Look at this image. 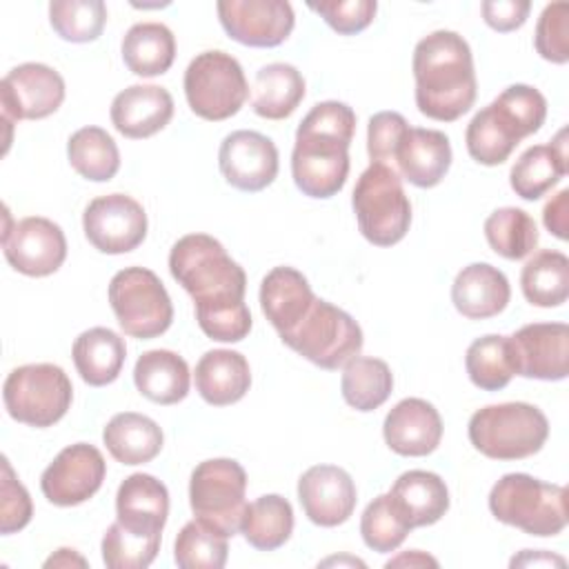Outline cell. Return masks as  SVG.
<instances>
[{"instance_id":"obj_38","label":"cell","mask_w":569,"mask_h":569,"mask_svg":"<svg viewBox=\"0 0 569 569\" xmlns=\"http://www.w3.org/2000/svg\"><path fill=\"white\" fill-rule=\"evenodd\" d=\"M69 164L78 176L91 182H107L120 169V151L116 140L102 127H82L67 142Z\"/></svg>"},{"instance_id":"obj_46","label":"cell","mask_w":569,"mask_h":569,"mask_svg":"<svg viewBox=\"0 0 569 569\" xmlns=\"http://www.w3.org/2000/svg\"><path fill=\"white\" fill-rule=\"evenodd\" d=\"M307 7L316 11L340 36L360 33L373 22L378 11L376 0H322L307 2Z\"/></svg>"},{"instance_id":"obj_42","label":"cell","mask_w":569,"mask_h":569,"mask_svg":"<svg viewBox=\"0 0 569 569\" xmlns=\"http://www.w3.org/2000/svg\"><path fill=\"white\" fill-rule=\"evenodd\" d=\"M411 529L413 527L409 525L405 513L398 509V505L393 502L389 491L376 496L365 507L362 518H360L362 540L369 549H373L378 553L396 551L405 542V538Z\"/></svg>"},{"instance_id":"obj_8","label":"cell","mask_w":569,"mask_h":569,"mask_svg":"<svg viewBox=\"0 0 569 569\" xmlns=\"http://www.w3.org/2000/svg\"><path fill=\"white\" fill-rule=\"evenodd\" d=\"M280 340L305 360L329 371L360 356L365 342L360 325L322 298H316L298 325L282 333Z\"/></svg>"},{"instance_id":"obj_15","label":"cell","mask_w":569,"mask_h":569,"mask_svg":"<svg viewBox=\"0 0 569 569\" xmlns=\"http://www.w3.org/2000/svg\"><path fill=\"white\" fill-rule=\"evenodd\" d=\"M107 476V462L98 447L76 442L64 447L40 476L44 498L56 507H76L98 493Z\"/></svg>"},{"instance_id":"obj_47","label":"cell","mask_w":569,"mask_h":569,"mask_svg":"<svg viewBox=\"0 0 569 569\" xmlns=\"http://www.w3.org/2000/svg\"><path fill=\"white\" fill-rule=\"evenodd\" d=\"M409 131V122L398 111H380L369 118L367 127V153L371 162L389 164L396 158L400 142Z\"/></svg>"},{"instance_id":"obj_13","label":"cell","mask_w":569,"mask_h":569,"mask_svg":"<svg viewBox=\"0 0 569 569\" xmlns=\"http://www.w3.org/2000/svg\"><path fill=\"white\" fill-rule=\"evenodd\" d=\"M64 100L62 76L42 62H24L13 67L0 82L2 120L7 124V147L11 142V124L18 120H42L60 109Z\"/></svg>"},{"instance_id":"obj_37","label":"cell","mask_w":569,"mask_h":569,"mask_svg":"<svg viewBox=\"0 0 569 569\" xmlns=\"http://www.w3.org/2000/svg\"><path fill=\"white\" fill-rule=\"evenodd\" d=\"M393 389V373L380 358L356 356L351 358L340 378L345 402L356 411H373L387 402Z\"/></svg>"},{"instance_id":"obj_23","label":"cell","mask_w":569,"mask_h":569,"mask_svg":"<svg viewBox=\"0 0 569 569\" xmlns=\"http://www.w3.org/2000/svg\"><path fill=\"white\" fill-rule=\"evenodd\" d=\"M393 162L400 178L413 187L431 189L442 182L451 167V142L438 129L409 127Z\"/></svg>"},{"instance_id":"obj_32","label":"cell","mask_w":569,"mask_h":569,"mask_svg":"<svg viewBox=\"0 0 569 569\" xmlns=\"http://www.w3.org/2000/svg\"><path fill=\"white\" fill-rule=\"evenodd\" d=\"M71 356L87 385L104 387L120 376L127 358V345L109 327H91L76 338Z\"/></svg>"},{"instance_id":"obj_19","label":"cell","mask_w":569,"mask_h":569,"mask_svg":"<svg viewBox=\"0 0 569 569\" xmlns=\"http://www.w3.org/2000/svg\"><path fill=\"white\" fill-rule=\"evenodd\" d=\"M516 376L565 380L569 373V327L565 322H531L509 336Z\"/></svg>"},{"instance_id":"obj_35","label":"cell","mask_w":569,"mask_h":569,"mask_svg":"<svg viewBox=\"0 0 569 569\" xmlns=\"http://www.w3.org/2000/svg\"><path fill=\"white\" fill-rule=\"evenodd\" d=\"M520 289L533 307L565 305L569 298V258L556 249L533 253L520 271Z\"/></svg>"},{"instance_id":"obj_33","label":"cell","mask_w":569,"mask_h":569,"mask_svg":"<svg viewBox=\"0 0 569 569\" xmlns=\"http://www.w3.org/2000/svg\"><path fill=\"white\" fill-rule=\"evenodd\" d=\"M307 91L302 73L287 62H271L258 69L251 87V109L267 120L289 118Z\"/></svg>"},{"instance_id":"obj_24","label":"cell","mask_w":569,"mask_h":569,"mask_svg":"<svg viewBox=\"0 0 569 569\" xmlns=\"http://www.w3.org/2000/svg\"><path fill=\"white\" fill-rule=\"evenodd\" d=\"M116 516L127 529L156 536L162 533L169 516V491L151 473L127 476L116 493Z\"/></svg>"},{"instance_id":"obj_27","label":"cell","mask_w":569,"mask_h":569,"mask_svg":"<svg viewBox=\"0 0 569 569\" xmlns=\"http://www.w3.org/2000/svg\"><path fill=\"white\" fill-rule=\"evenodd\" d=\"M251 387L247 358L233 349H211L196 365V391L211 407H227L244 398Z\"/></svg>"},{"instance_id":"obj_34","label":"cell","mask_w":569,"mask_h":569,"mask_svg":"<svg viewBox=\"0 0 569 569\" xmlns=\"http://www.w3.org/2000/svg\"><path fill=\"white\" fill-rule=\"evenodd\" d=\"M176 58V38L162 22H138L122 38V60L140 78L169 71Z\"/></svg>"},{"instance_id":"obj_44","label":"cell","mask_w":569,"mask_h":569,"mask_svg":"<svg viewBox=\"0 0 569 569\" xmlns=\"http://www.w3.org/2000/svg\"><path fill=\"white\" fill-rule=\"evenodd\" d=\"M160 538L162 533L142 536L116 520L102 536V562L109 569H144L156 560Z\"/></svg>"},{"instance_id":"obj_40","label":"cell","mask_w":569,"mask_h":569,"mask_svg":"<svg viewBox=\"0 0 569 569\" xmlns=\"http://www.w3.org/2000/svg\"><path fill=\"white\" fill-rule=\"evenodd\" d=\"M485 238L498 256L520 260L536 249L540 236L533 218L525 209L500 207L487 216Z\"/></svg>"},{"instance_id":"obj_9","label":"cell","mask_w":569,"mask_h":569,"mask_svg":"<svg viewBox=\"0 0 569 569\" xmlns=\"http://www.w3.org/2000/svg\"><path fill=\"white\" fill-rule=\"evenodd\" d=\"M2 400L13 420L44 429L64 418L73 400V387L58 365H22L7 376Z\"/></svg>"},{"instance_id":"obj_4","label":"cell","mask_w":569,"mask_h":569,"mask_svg":"<svg viewBox=\"0 0 569 569\" xmlns=\"http://www.w3.org/2000/svg\"><path fill=\"white\" fill-rule=\"evenodd\" d=\"M545 118V96L536 87L511 84L471 118L465 131L467 151L478 164H502L527 136L540 131Z\"/></svg>"},{"instance_id":"obj_2","label":"cell","mask_w":569,"mask_h":569,"mask_svg":"<svg viewBox=\"0 0 569 569\" xmlns=\"http://www.w3.org/2000/svg\"><path fill=\"white\" fill-rule=\"evenodd\" d=\"M356 131V113L349 104L325 100L302 118L296 129L291 176L309 198H331L342 191L349 176V144Z\"/></svg>"},{"instance_id":"obj_22","label":"cell","mask_w":569,"mask_h":569,"mask_svg":"<svg viewBox=\"0 0 569 569\" xmlns=\"http://www.w3.org/2000/svg\"><path fill=\"white\" fill-rule=\"evenodd\" d=\"M109 116L124 138H151L173 118V98L158 84H131L113 98Z\"/></svg>"},{"instance_id":"obj_31","label":"cell","mask_w":569,"mask_h":569,"mask_svg":"<svg viewBox=\"0 0 569 569\" xmlns=\"http://www.w3.org/2000/svg\"><path fill=\"white\" fill-rule=\"evenodd\" d=\"M102 442L113 460L122 465L151 462L162 451V429L149 416L136 411L116 413L102 429Z\"/></svg>"},{"instance_id":"obj_10","label":"cell","mask_w":569,"mask_h":569,"mask_svg":"<svg viewBox=\"0 0 569 569\" xmlns=\"http://www.w3.org/2000/svg\"><path fill=\"white\" fill-rule=\"evenodd\" d=\"M109 305L120 329L138 340L162 336L173 320V305L162 280L144 267H124L111 278Z\"/></svg>"},{"instance_id":"obj_6","label":"cell","mask_w":569,"mask_h":569,"mask_svg":"<svg viewBox=\"0 0 569 569\" xmlns=\"http://www.w3.org/2000/svg\"><path fill=\"white\" fill-rule=\"evenodd\" d=\"M469 442L491 460H522L549 438L547 416L529 402L487 405L469 418Z\"/></svg>"},{"instance_id":"obj_50","label":"cell","mask_w":569,"mask_h":569,"mask_svg":"<svg viewBox=\"0 0 569 569\" xmlns=\"http://www.w3.org/2000/svg\"><path fill=\"white\" fill-rule=\"evenodd\" d=\"M542 222L560 240L569 238V189H560L542 209Z\"/></svg>"},{"instance_id":"obj_52","label":"cell","mask_w":569,"mask_h":569,"mask_svg":"<svg viewBox=\"0 0 569 569\" xmlns=\"http://www.w3.org/2000/svg\"><path fill=\"white\" fill-rule=\"evenodd\" d=\"M402 565H407V567H427V565L438 567V560L431 558V556H427V553H422V551H418V549H413V551L400 553L398 558H391V560L387 562L389 569H391V567H402Z\"/></svg>"},{"instance_id":"obj_21","label":"cell","mask_w":569,"mask_h":569,"mask_svg":"<svg viewBox=\"0 0 569 569\" xmlns=\"http://www.w3.org/2000/svg\"><path fill=\"white\" fill-rule=\"evenodd\" d=\"M382 436L387 447L398 456H429L442 440V418L431 402L405 398L387 413Z\"/></svg>"},{"instance_id":"obj_16","label":"cell","mask_w":569,"mask_h":569,"mask_svg":"<svg viewBox=\"0 0 569 569\" xmlns=\"http://www.w3.org/2000/svg\"><path fill=\"white\" fill-rule=\"evenodd\" d=\"M2 251L18 273L44 278L62 267L67 238L53 220L29 216L18 220L9 231H2Z\"/></svg>"},{"instance_id":"obj_49","label":"cell","mask_w":569,"mask_h":569,"mask_svg":"<svg viewBox=\"0 0 569 569\" xmlns=\"http://www.w3.org/2000/svg\"><path fill=\"white\" fill-rule=\"evenodd\" d=\"M485 22L500 33H509L520 29L531 11L529 0H485L480 4Z\"/></svg>"},{"instance_id":"obj_53","label":"cell","mask_w":569,"mask_h":569,"mask_svg":"<svg viewBox=\"0 0 569 569\" xmlns=\"http://www.w3.org/2000/svg\"><path fill=\"white\" fill-rule=\"evenodd\" d=\"M71 565H78V567H87V560L82 556L76 553V549H58L49 560H44V567H71Z\"/></svg>"},{"instance_id":"obj_29","label":"cell","mask_w":569,"mask_h":569,"mask_svg":"<svg viewBox=\"0 0 569 569\" xmlns=\"http://www.w3.org/2000/svg\"><path fill=\"white\" fill-rule=\"evenodd\" d=\"M389 496L413 529L436 525L449 509V489L445 480L425 469L400 473L391 485Z\"/></svg>"},{"instance_id":"obj_28","label":"cell","mask_w":569,"mask_h":569,"mask_svg":"<svg viewBox=\"0 0 569 569\" xmlns=\"http://www.w3.org/2000/svg\"><path fill=\"white\" fill-rule=\"evenodd\" d=\"M313 300L309 280L293 267H273L260 282V307L278 336L293 329Z\"/></svg>"},{"instance_id":"obj_14","label":"cell","mask_w":569,"mask_h":569,"mask_svg":"<svg viewBox=\"0 0 569 569\" xmlns=\"http://www.w3.org/2000/svg\"><path fill=\"white\" fill-rule=\"evenodd\" d=\"M82 229L100 253H129L147 238V213L131 196L107 193L87 204Z\"/></svg>"},{"instance_id":"obj_18","label":"cell","mask_w":569,"mask_h":569,"mask_svg":"<svg viewBox=\"0 0 569 569\" xmlns=\"http://www.w3.org/2000/svg\"><path fill=\"white\" fill-rule=\"evenodd\" d=\"M222 178L240 191H262L278 176V149L271 138L238 129L224 136L218 151Z\"/></svg>"},{"instance_id":"obj_51","label":"cell","mask_w":569,"mask_h":569,"mask_svg":"<svg viewBox=\"0 0 569 569\" xmlns=\"http://www.w3.org/2000/svg\"><path fill=\"white\" fill-rule=\"evenodd\" d=\"M536 567V565H558V567H565V560L560 556H553V553H547V551H531V549H525L518 558L511 560V567Z\"/></svg>"},{"instance_id":"obj_41","label":"cell","mask_w":569,"mask_h":569,"mask_svg":"<svg viewBox=\"0 0 569 569\" xmlns=\"http://www.w3.org/2000/svg\"><path fill=\"white\" fill-rule=\"evenodd\" d=\"M227 556V536L198 518L189 520L173 542V560L182 569H222Z\"/></svg>"},{"instance_id":"obj_3","label":"cell","mask_w":569,"mask_h":569,"mask_svg":"<svg viewBox=\"0 0 569 569\" xmlns=\"http://www.w3.org/2000/svg\"><path fill=\"white\" fill-rule=\"evenodd\" d=\"M416 78V107L438 122H453L465 116L478 96L473 56L469 42L456 31L425 36L411 60Z\"/></svg>"},{"instance_id":"obj_30","label":"cell","mask_w":569,"mask_h":569,"mask_svg":"<svg viewBox=\"0 0 569 569\" xmlns=\"http://www.w3.org/2000/svg\"><path fill=\"white\" fill-rule=\"evenodd\" d=\"M136 389L156 405H176L187 398L191 373L187 360L169 349L144 351L133 367Z\"/></svg>"},{"instance_id":"obj_43","label":"cell","mask_w":569,"mask_h":569,"mask_svg":"<svg viewBox=\"0 0 569 569\" xmlns=\"http://www.w3.org/2000/svg\"><path fill=\"white\" fill-rule=\"evenodd\" d=\"M49 22L67 42H93L107 24V4L102 0H53Z\"/></svg>"},{"instance_id":"obj_26","label":"cell","mask_w":569,"mask_h":569,"mask_svg":"<svg viewBox=\"0 0 569 569\" xmlns=\"http://www.w3.org/2000/svg\"><path fill=\"white\" fill-rule=\"evenodd\" d=\"M567 171V129H560L549 144H533L520 153L509 171V184L516 196L533 202L551 191Z\"/></svg>"},{"instance_id":"obj_7","label":"cell","mask_w":569,"mask_h":569,"mask_svg":"<svg viewBox=\"0 0 569 569\" xmlns=\"http://www.w3.org/2000/svg\"><path fill=\"white\" fill-rule=\"evenodd\" d=\"M351 207L360 233L376 247L398 244L411 224V202L402 189L398 171L382 162H371L358 178Z\"/></svg>"},{"instance_id":"obj_25","label":"cell","mask_w":569,"mask_h":569,"mask_svg":"<svg viewBox=\"0 0 569 569\" xmlns=\"http://www.w3.org/2000/svg\"><path fill=\"white\" fill-rule=\"evenodd\" d=\"M511 298L507 276L489 262L462 267L451 284V302L469 320H487L505 311Z\"/></svg>"},{"instance_id":"obj_12","label":"cell","mask_w":569,"mask_h":569,"mask_svg":"<svg viewBox=\"0 0 569 569\" xmlns=\"http://www.w3.org/2000/svg\"><path fill=\"white\" fill-rule=\"evenodd\" d=\"M247 471L238 460L211 458L196 465L189 480V505L198 520L227 538L240 531L244 513Z\"/></svg>"},{"instance_id":"obj_5","label":"cell","mask_w":569,"mask_h":569,"mask_svg":"<svg viewBox=\"0 0 569 569\" xmlns=\"http://www.w3.org/2000/svg\"><path fill=\"white\" fill-rule=\"evenodd\" d=\"M489 511L529 536H558L567 527V489L529 473H505L489 491Z\"/></svg>"},{"instance_id":"obj_20","label":"cell","mask_w":569,"mask_h":569,"mask_svg":"<svg viewBox=\"0 0 569 569\" xmlns=\"http://www.w3.org/2000/svg\"><path fill=\"white\" fill-rule=\"evenodd\" d=\"M298 500L313 525L338 527L351 518L358 491L342 467L313 465L298 480Z\"/></svg>"},{"instance_id":"obj_11","label":"cell","mask_w":569,"mask_h":569,"mask_svg":"<svg viewBox=\"0 0 569 569\" xmlns=\"http://www.w3.org/2000/svg\"><path fill=\"white\" fill-rule=\"evenodd\" d=\"M184 96L189 109L211 122L236 116L247 96L249 84L240 62L220 49L198 53L184 71Z\"/></svg>"},{"instance_id":"obj_36","label":"cell","mask_w":569,"mask_h":569,"mask_svg":"<svg viewBox=\"0 0 569 569\" xmlns=\"http://www.w3.org/2000/svg\"><path fill=\"white\" fill-rule=\"evenodd\" d=\"M293 531V509L287 498L267 493L244 507L240 533L258 551H273L282 547Z\"/></svg>"},{"instance_id":"obj_45","label":"cell","mask_w":569,"mask_h":569,"mask_svg":"<svg viewBox=\"0 0 569 569\" xmlns=\"http://www.w3.org/2000/svg\"><path fill=\"white\" fill-rule=\"evenodd\" d=\"M533 44L540 58L553 64H565L569 60V4L567 2H551L542 9L536 24Z\"/></svg>"},{"instance_id":"obj_39","label":"cell","mask_w":569,"mask_h":569,"mask_svg":"<svg viewBox=\"0 0 569 569\" xmlns=\"http://www.w3.org/2000/svg\"><path fill=\"white\" fill-rule=\"evenodd\" d=\"M465 369L469 380L485 391L505 389L516 376V362L509 336L487 333L476 338L465 353Z\"/></svg>"},{"instance_id":"obj_48","label":"cell","mask_w":569,"mask_h":569,"mask_svg":"<svg viewBox=\"0 0 569 569\" xmlns=\"http://www.w3.org/2000/svg\"><path fill=\"white\" fill-rule=\"evenodd\" d=\"M33 505L29 491L16 478L7 458H2V485H0V531L2 536L16 533L29 525Z\"/></svg>"},{"instance_id":"obj_1","label":"cell","mask_w":569,"mask_h":569,"mask_svg":"<svg viewBox=\"0 0 569 569\" xmlns=\"http://www.w3.org/2000/svg\"><path fill=\"white\" fill-rule=\"evenodd\" d=\"M169 271L193 298L196 320L204 336L218 342H240L249 336L244 269L213 236H182L169 251Z\"/></svg>"},{"instance_id":"obj_17","label":"cell","mask_w":569,"mask_h":569,"mask_svg":"<svg viewBox=\"0 0 569 569\" xmlns=\"http://www.w3.org/2000/svg\"><path fill=\"white\" fill-rule=\"evenodd\" d=\"M218 18L227 36L247 47H278L296 24L284 0H220Z\"/></svg>"}]
</instances>
